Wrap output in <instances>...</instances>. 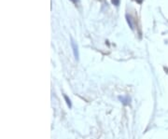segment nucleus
<instances>
[{
  "instance_id": "obj_5",
  "label": "nucleus",
  "mask_w": 168,
  "mask_h": 139,
  "mask_svg": "<svg viewBox=\"0 0 168 139\" xmlns=\"http://www.w3.org/2000/svg\"><path fill=\"white\" fill-rule=\"evenodd\" d=\"M119 1H120V0H112L113 4L116 5V6H118V5H119Z\"/></svg>"
},
{
  "instance_id": "obj_3",
  "label": "nucleus",
  "mask_w": 168,
  "mask_h": 139,
  "mask_svg": "<svg viewBox=\"0 0 168 139\" xmlns=\"http://www.w3.org/2000/svg\"><path fill=\"white\" fill-rule=\"evenodd\" d=\"M65 100H66L67 105H69V106H70V108H71V103H70V100H69V99H68V98H67L66 95H65Z\"/></svg>"
},
{
  "instance_id": "obj_1",
  "label": "nucleus",
  "mask_w": 168,
  "mask_h": 139,
  "mask_svg": "<svg viewBox=\"0 0 168 139\" xmlns=\"http://www.w3.org/2000/svg\"><path fill=\"white\" fill-rule=\"evenodd\" d=\"M71 45L72 48H73V52H74V55L76 57V59H78V45H77L75 41L72 39L71 40Z\"/></svg>"
},
{
  "instance_id": "obj_4",
  "label": "nucleus",
  "mask_w": 168,
  "mask_h": 139,
  "mask_svg": "<svg viewBox=\"0 0 168 139\" xmlns=\"http://www.w3.org/2000/svg\"><path fill=\"white\" fill-rule=\"evenodd\" d=\"M127 21H128V23L130 24V27L131 28H133V23H132V21H131V18H129L127 16Z\"/></svg>"
},
{
  "instance_id": "obj_2",
  "label": "nucleus",
  "mask_w": 168,
  "mask_h": 139,
  "mask_svg": "<svg viewBox=\"0 0 168 139\" xmlns=\"http://www.w3.org/2000/svg\"><path fill=\"white\" fill-rule=\"evenodd\" d=\"M120 100H121V101L122 102L124 105H127V104L130 103V98H129L128 96H126V97H120Z\"/></svg>"
}]
</instances>
